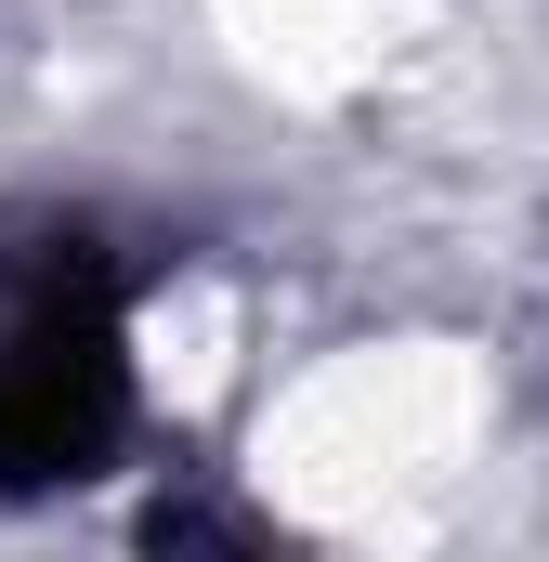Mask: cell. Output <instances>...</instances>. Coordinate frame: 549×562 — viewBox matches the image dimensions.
Returning <instances> with one entry per match:
<instances>
[{
  "instance_id": "1",
  "label": "cell",
  "mask_w": 549,
  "mask_h": 562,
  "mask_svg": "<svg viewBox=\"0 0 549 562\" xmlns=\"http://www.w3.org/2000/svg\"><path fill=\"white\" fill-rule=\"evenodd\" d=\"M132 406V353H119V314L79 276H53L13 327H0V484H53V471H92L119 445Z\"/></svg>"
}]
</instances>
